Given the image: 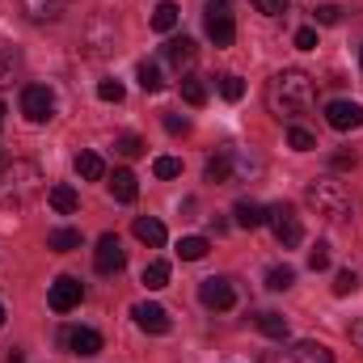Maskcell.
Returning a JSON list of instances; mask_svg holds the SVG:
<instances>
[{
    "mask_svg": "<svg viewBox=\"0 0 363 363\" xmlns=\"http://www.w3.org/2000/svg\"><path fill=\"white\" fill-rule=\"evenodd\" d=\"M317 106V81L300 68H283L267 81V110L279 118H296V114H308Z\"/></svg>",
    "mask_w": 363,
    "mask_h": 363,
    "instance_id": "1",
    "label": "cell"
},
{
    "mask_svg": "<svg viewBox=\"0 0 363 363\" xmlns=\"http://www.w3.org/2000/svg\"><path fill=\"white\" fill-rule=\"evenodd\" d=\"M43 194V169L34 161H4L0 165V207L21 211Z\"/></svg>",
    "mask_w": 363,
    "mask_h": 363,
    "instance_id": "2",
    "label": "cell"
},
{
    "mask_svg": "<svg viewBox=\"0 0 363 363\" xmlns=\"http://www.w3.org/2000/svg\"><path fill=\"white\" fill-rule=\"evenodd\" d=\"M304 199H308V207H313L317 216H325V220H347V216H351V194H347L342 182H334V178L308 182Z\"/></svg>",
    "mask_w": 363,
    "mask_h": 363,
    "instance_id": "3",
    "label": "cell"
},
{
    "mask_svg": "<svg viewBox=\"0 0 363 363\" xmlns=\"http://www.w3.org/2000/svg\"><path fill=\"white\" fill-rule=\"evenodd\" d=\"M267 224L274 228V241L283 245V250H296L300 241H304V224H300V216H296V207L291 203H279L267 211Z\"/></svg>",
    "mask_w": 363,
    "mask_h": 363,
    "instance_id": "4",
    "label": "cell"
},
{
    "mask_svg": "<svg viewBox=\"0 0 363 363\" xmlns=\"http://www.w3.org/2000/svg\"><path fill=\"white\" fill-rule=\"evenodd\" d=\"M85 51H89L93 60H101V55H114L118 51V26L110 21V17H89V26H85Z\"/></svg>",
    "mask_w": 363,
    "mask_h": 363,
    "instance_id": "5",
    "label": "cell"
},
{
    "mask_svg": "<svg viewBox=\"0 0 363 363\" xmlns=\"http://www.w3.org/2000/svg\"><path fill=\"white\" fill-rule=\"evenodd\" d=\"M199 300H203V308H211V313H228V308L237 304V287H233V279L216 274V279H203V283H199Z\"/></svg>",
    "mask_w": 363,
    "mask_h": 363,
    "instance_id": "6",
    "label": "cell"
},
{
    "mask_svg": "<svg viewBox=\"0 0 363 363\" xmlns=\"http://www.w3.org/2000/svg\"><path fill=\"white\" fill-rule=\"evenodd\" d=\"M21 114L30 123H47L55 114V93L47 89V85H26L21 89Z\"/></svg>",
    "mask_w": 363,
    "mask_h": 363,
    "instance_id": "7",
    "label": "cell"
},
{
    "mask_svg": "<svg viewBox=\"0 0 363 363\" xmlns=\"http://www.w3.org/2000/svg\"><path fill=\"white\" fill-rule=\"evenodd\" d=\"M93 267L97 274H118L127 267V250H123V241L114 237V233H106L101 241H97V250H93Z\"/></svg>",
    "mask_w": 363,
    "mask_h": 363,
    "instance_id": "8",
    "label": "cell"
},
{
    "mask_svg": "<svg viewBox=\"0 0 363 363\" xmlns=\"http://www.w3.org/2000/svg\"><path fill=\"white\" fill-rule=\"evenodd\" d=\"M325 123H330L334 131H359V127H363V106H359V101L338 97V101H330V106H325Z\"/></svg>",
    "mask_w": 363,
    "mask_h": 363,
    "instance_id": "9",
    "label": "cell"
},
{
    "mask_svg": "<svg viewBox=\"0 0 363 363\" xmlns=\"http://www.w3.org/2000/svg\"><path fill=\"white\" fill-rule=\"evenodd\" d=\"M81 300H85V283H81V279L60 274V279L51 283V308H55V313H72Z\"/></svg>",
    "mask_w": 363,
    "mask_h": 363,
    "instance_id": "10",
    "label": "cell"
},
{
    "mask_svg": "<svg viewBox=\"0 0 363 363\" xmlns=\"http://www.w3.org/2000/svg\"><path fill=\"white\" fill-rule=\"evenodd\" d=\"M207 34H211L216 47H233V38H237V21H233V13H228L224 4H211V9H207Z\"/></svg>",
    "mask_w": 363,
    "mask_h": 363,
    "instance_id": "11",
    "label": "cell"
},
{
    "mask_svg": "<svg viewBox=\"0 0 363 363\" xmlns=\"http://www.w3.org/2000/svg\"><path fill=\"white\" fill-rule=\"evenodd\" d=\"M131 317H135V325L144 330V334H169V313L161 308V304H135L131 308Z\"/></svg>",
    "mask_w": 363,
    "mask_h": 363,
    "instance_id": "12",
    "label": "cell"
},
{
    "mask_svg": "<svg viewBox=\"0 0 363 363\" xmlns=\"http://www.w3.org/2000/svg\"><path fill=\"white\" fill-rule=\"evenodd\" d=\"M64 347L72 351V355H97L101 351V334L97 330H89V325H72V330H64Z\"/></svg>",
    "mask_w": 363,
    "mask_h": 363,
    "instance_id": "13",
    "label": "cell"
},
{
    "mask_svg": "<svg viewBox=\"0 0 363 363\" xmlns=\"http://www.w3.org/2000/svg\"><path fill=\"white\" fill-rule=\"evenodd\" d=\"M64 9H68V0H21V13L30 17V21H60L64 17Z\"/></svg>",
    "mask_w": 363,
    "mask_h": 363,
    "instance_id": "14",
    "label": "cell"
},
{
    "mask_svg": "<svg viewBox=\"0 0 363 363\" xmlns=\"http://www.w3.org/2000/svg\"><path fill=\"white\" fill-rule=\"evenodd\" d=\"M47 203H51L60 216H72V211L81 207V194H77L68 182H60V186H51V190H47Z\"/></svg>",
    "mask_w": 363,
    "mask_h": 363,
    "instance_id": "15",
    "label": "cell"
},
{
    "mask_svg": "<svg viewBox=\"0 0 363 363\" xmlns=\"http://www.w3.org/2000/svg\"><path fill=\"white\" fill-rule=\"evenodd\" d=\"M131 233H135L144 245H152V250H161V245H165V224H161V220H152V216H140V220L131 224Z\"/></svg>",
    "mask_w": 363,
    "mask_h": 363,
    "instance_id": "16",
    "label": "cell"
},
{
    "mask_svg": "<svg viewBox=\"0 0 363 363\" xmlns=\"http://www.w3.org/2000/svg\"><path fill=\"white\" fill-rule=\"evenodd\" d=\"M233 216H237L241 228H262V224H267V207L254 203V199H241V203L233 207Z\"/></svg>",
    "mask_w": 363,
    "mask_h": 363,
    "instance_id": "17",
    "label": "cell"
},
{
    "mask_svg": "<svg viewBox=\"0 0 363 363\" xmlns=\"http://www.w3.org/2000/svg\"><path fill=\"white\" fill-rule=\"evenodd\" d=\"M110 194L118 199V203H135V194H140V182L131 169H114V178H110Z\"/></svg>",
    "mask_w": 363,
    "mask_h": 363,
    "instance_id": "18",
    "label": "cell"
},
{
    "mask_svg": "<svg viewBox=\"0 0 363 363\" xmlns=\"http://www.w3.org/2000/svg\"><path fill=\"white\" fill-rule=\"evenodd\" d=\"M178 21H182V9L174 0H161V4L152 9V30H157V34H169Z\"/></svg>",
    "mask_w": 363,
    "mask_h": 363,
    "instance_id": "19",
    "label": "cell"
},
{
    "mask_svg": "<svg viewBox=\"0 0 363 363\" xmlns=\"http://www.w3.org/2000/svg\"><path fill=\"white\" fill-rule=\"evenodd\" d=\"M291 363H334V351L321 347V342H300L291 351Z\"/></svg>",
    "mask_w": 363,
    "mask_h": 363,
    "instance_id": "20",
    "label": "cell"
},
{
    "mask_svg": "<svg viewBox=\"0 0 363 363\" xmlns=\"http://www.w3.org/2000/svg\"><path fill=\"white\" fill-rule=\"evenodd\" d=\"M203 178L216 182V186L233 178V152H216V157H207V169H203Z\"/></svg>",
    "mask_w": 363,
    "mask_h": 363,
    "instance_id": "21",
    "label": "cell"
},
{
    "mask_svg": "<svg viewBox=\"0 0 363 363\" xmlns=\"http://www.w3.org/2000/svg\"><path fill=\"white\" fill-rule=\"evenodd\" d=\"M165 60H169L174 68H186V64L194 60V43H190L186 34H182V38H169V43H165Z\"/></svg>",
    "mask_w": 363,
    "mask_h": 363,
    "instance_id": "22",
    "label": "cell"
},
{
    "mask_svg": "<svg viewBox=\"0 0 363 363\" xmlns=\"http://www.w3.org/2000/svg\"><path fill=\"white\" fill-rule=\"evenodd\" d=\"M47 250H55V254H72V250H81V233H77V228H55V233L47 237Z\"/></svg>",
    "mask_w": 363,
    "mask_h": 363,
    "instance_id": "23",
    "label": "cell"
},
{
    "mask_svg": "<svg viewBox=\"0 0 363 363\" xmlns=\"http://www.w3.org/2000/svg\"><path fill=\"white\" fill-rule=\"evenodd\" d=\"M77 174L85 182H97L101 174H106V161L97 157V152H77Z\"/></svg>",
    "mask_w": 363,
    "mask_h": 363,
    "instance_id": "24",
    "label": "cell"
},
{
    "mask_svg": "<svg viewBox=\"0 0 363 363\" xmlns=\"http://www.w3.org/2000/svg\"><path fill=\"white\" fill-rule=\"evenodd\" d=\"M258 330L274 338V342H283L287 338V317H279V313H258Z\"/></svg>",
    "mask_w": 363,
    "mask_h": 363,
    "instance_id": "25",
    "label": "cell"
},
{
    "mask_svg": "<svg viewBox=\"0 0 363 363\" xmlns=\"http://www.w3.org/2000/svg\"><path fill=\"white\" fill-rule=\"evenodd\" d=\"M17 47H9V43H0V89L4 85H13V77H17Z\"/></svg>",
    "mask_w": 363,
    "mask_h": 363,
    "instance_id": "26",
    "label": "cell"
},
{
    "mask_svg": "<svg viewBox=\"0 0 363 363\" xmlns=\"http://www.w3.org/2000/svg\"><path fill=\"white\" fill-rule=\"evenodd\" d=\"M135 77H140V89L144 93H161V85H165V81H161V68H157L152 60H144V64L135 68Z\"/></svg>",
    "mask_w": 363,
    "mask_h": 363,
    "instance_id": "27",
    "label": "cell"
},
{
    "mask_svg": "<svg viewBox=\"0 0 363 363\" xmlns=\"http://www.w3.org/2000/svg\"><path fill=\"white\" fill-rule=\"evenodd\" d=\"M178 258L182 262H199V258H207V237H182L178 241Z\"/></svg>",
    "mask_w": 363,
    "mask_h": 363,
    "instance_id": "28",
    "label": "cell"
},
{
    "mask_svg": "<svg viewBox=\"0 0 363 363\" xmlns=\"http://www.w3.org/2000/svg\"><path fill=\"white\" fill-rule=\"evenodd\" d=\"M144 287H148V291L169 287V262H148V267H144Z\"/></svg>",
    "mask_w": 363,
    "mask_h": 363,
    "instance_id": "29",
    "label": "cell"
},
{
    "mask_svg": "<svg viewBox=\"0 0 363 363\" xmlns=\"http://www.w3.org/2000/svg\"><path fill=\"white\" fill-rule=\"evenodd\" d=\"M182 97H186L190 106H203V101H207V85H203L199 77H182Z\"/></svg>",
    "mask_w": 363,
    "mask_h": 363,
    "instance_id": "30",
    "label": "cell"
},
{
    "mask_svg": "<svg viewBox=\"0 0 363 363\" xmlns=\"http://www.w3.org/2000/svg\"><path fill=\"white\" fill-rule=\"evenodd\" d=\"M291 283H296V271H291V267H271V271H267V287H271V291H287Z\"/></svg>",
    "mask_w": 363,
    "mask_h": 363,
    "instance_id": "31",
    "label": "cell"
},
{
    "mask_svg": "<svg viewBox=\"0 0 363 363\" xmlns=\"http://www.w3.org/2000/svg\"><path fill=\"white\" fill-rule=\"evenodd\" d=\"M114 148H118L123 157H144V140H140L135 131H127V135H118V140H114Z\"/></svg>",
    "mask_w": 363,
    "mask_h": 363,
    "instance_id": "32",
    "label": "cell"
},
{
    "mask_svg": "<svg viewBox=\"0 0 363 363\" xmlns=\"http://www.w3.org/2000/svg\"><path fill=\"white\" fill-rule=\"evenodd\" d=\"M287 144H291L296 152H313V148H317V140H313L304 127H291V131H287Z\"/></svg>",
    "mask_w": 363,
    "mask_h": 363,
    "instance_id": "33",
    "label": "cell"
},
{
    "mask_svg": "<svg viewBox=\"0 0 363 363\" xmlns=\"http://www.w3.org/2000/svg\"><path fill=\"white\" fill-rule=\"evenodd\" d=\"M220 93H224L228 101H241V97H245V85H241V77L224 72V77H220Z\"/></svg>",
    "mask_w": 363,
    "mask_h": 363,
    "instance_id": "34",
    "label": "cell"
},
{
    "mask_svg": "<svg viewBox=\"0 0 363 363\" xmlns=\"http://www.w3.org/2000/svg\"><path fill=\"white\" fill-rule=\"evenodd\" d=\"M152 174H157V178H178L182 161L178 157H157V161H152Z\"/></svg>",
    "mask_w": 363,
    "mask_h": 363,
    "instance_id": "35",
    "label": "cell"
},
{
    "mask_svg": "<svg viewBox=\"0 0 363 363\" xmlns=\"http://www.w3.org/2000/svg\"><path fill=\"white\" fill-rule=\"evenodd\" d=\"M355 287H359V274L355 271H338L334 274V296H351Z\"/></svg>",
    "mask_w": 363,
    "mask_h": 363,
    "instance_id": "36",
    "label": "cell"
},
{
    "mask_svg": "<svg viewBox=\"0 0 363 363\" xmlns=\"http://www.w3.org/2000/svg\"><path fill=\"white\" fill-rule=\"evenodd\" d=\"M254 9H258L262 17H283V13H287V0H254Z\"/></svg>",
    "mask_w": 363,
    "mask_h": 363,
    "instance_id": "37",
    "label": "cell"
},
{
    "mask_svg": "<svg viewBox=\"0 0 363 363\" xmlns=\"http://www.w3.org/2000/svg\"><path fill=\"white\" fill-rule=\"evenodd\" d=\"M313 17H317L321 26H334V21L342 17V9H338V4H317V13H313Z\"/></svg>",
    "mask_w": 363,
    "mask_h": 363,
    "instance_id": "38",
    "label": "cell"
},
{
    "mask_svg": "<svg viewBox=\"0 0 363 363\" xmlns=\"http://www.w3.org/2000/svg\"><path fill=\"white\" fill-rule=\"evenodd\" d=\"M296 47H300V51H313V47H317V30H313V26H300V30H296Z\"/></svg>",
    "mask_w": 363,
    "mask_h": 363,
    "instance_id": "39",
    "label": "cell"
},
{
    "mask_svg": "<svg viewBox=\"0 0 363 363\" xmlns=\"http://www.w3.org/2000/svg\"><path fill=\"white\" fill-rule=\"evenodd\" d=\"M97 97H101V101H123V85H118V81H101V85H97Z\"/></svg>",
    "mask_w": 363,
    "mask_h": 363,
    "instance_id": "40",
    "label": "cell"
},
{
    "mask_svg": "<svg viewBox=\"0 0 363 363\" xmlns=\"http://www.w3.org/2000/svg\"><path fill=\"white\" fill-rule=\"evenodd\" d=\"M308 267H313V271H325V267H330V250H325V245L308 250Z\"/></svg>",
    "mask_w": 363,
    "mask_h": 363,
    "instance_id": "41",
    "label": "cell"
},
{
    "mask_svg": "<svg viewBox=\"0 0 363 363\" xmlns=\"http://www.w3.org/2000/svg\"><path fill=\"white\" fill-rule=\"evenodd\" d=\"M165 131H169V135H186V131H190V123L178 118V114H165Z\"/></svg>",
    "mask_w": 363,
    "mask_h": 363,
    "instance_id": "42",
    "label": "cell"
},
{
    "mask_svg": "<svg viewBox=\"0 0 363 363\" xmlns=\"http://www.w3.org/2000/svg\"><path fill=\"white\" fill-rule=\"evenodd\" d=\"M355 165H359V157H355V152H347V148H342V152H334V169H355Z\"/></svg>",
    "mask_w": 363,
    "mask_h": 363,
    "instance_id": "43",
    "label": "cell"
},
{
    "mask_svg": "<svg viewBox=\"0 0 363 363\" xmlns=\"http://www.w3.org/2000/svg\"><path fill=\"white\" fill-rule=\"evenodd\" d=\"M351 342H359V347H363V321H355V325H351Z\"/></svg>",
    "mask_w": 363,
    "mask_h": 363,
    "instance_id": "44",
    "label": "cell"
},
{
    "mask_svg": "<svg viewBox=\"0 0 363 363\" xmlns=\"http://www.w3.org/2000/svg\"><path fill=\"white\" fill-rule=\"evenodd\" d=\"M0 127H4V101H0Z\"/></svg>",
    "mask_w": 363,
    "mask_h": 363,
    "instance_id": "45",
    "label": "cell"
},
{
    "mask_svg": "<svg viewBox=\"0 0 363 363\" xmlns=\"http://www.w3.org/2000/svg\"><path fill=\"white\" fill-rule=\"evenodd\" d=\"M0 325H4V304H0Z\"/></svg>",
    "mask_w": 363,
    "mask_h": 363,
    "instance_id": "46",
    "label": "cell"
},
{
    "mask_svg": "<svg viewBox=\"0 0 363 363\" xmlns=\"http://www.w3.org/2000/svg\"><path fill=\"white\" fill-rule=\"evenodd\" d=\"M216 4H228V0H216Z\"/></svg>",
    "mask_w": 363,
    "mask_h": 363,
    "instance_id": "47",
    "label": "cell"
},
{
    "mask_svg": "<svg viewBox=\"0 0 363 363\" xmlns=\"http://www.w3.org/2000/svg\"><path fill=\"white\" fill-rule=\"evenodd\" d=\"M359 64H363V51H359Z\"/></svg>",
    "mask_w": 363,
    "mask_h": 363,
    "instance_id": "48",
    "label": "cell"
},
{
    "mask_svg": "<svg viewBox=\"0 0 363 363\" xmlns=\"http://www.w3.org/2000/svg\"><path fill=\"white\" fill-rule=\"evenodd\" d=\"M0 165H4V161H0Z\"/></svg>",
    "mask_w": 363,
    "mask_h": 363,
    "instance_id": "49",
    "label": "cell"
}]
</instances>
